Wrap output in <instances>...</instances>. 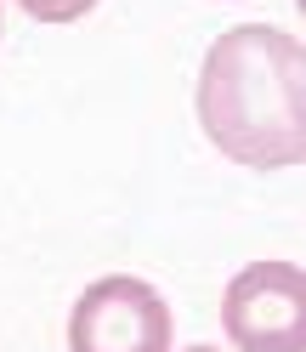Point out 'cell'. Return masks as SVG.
Masks as SVG:
<instances>
[{
	"instance_id": "5",
	"label": "cell",
	"mask_w": 306,
	"mask_h": 352,
	"mask_svg": "<svg viewBox=\"0 0 306 352\" xmlns=\"http://www.w3.org/2000/svg\"><path fill=\"white\" fill-rule=\"evenodd\" d=\"M187 352H222V346H187Z\"/></svg>"
},
{
	"instance_id": "2",
	"label": "cell",
	"mask_w": 306,
	"mask_h": 352,
	"mask_svg": "<svg viewBox=\"0 0 306 352\" xmlns=\"http://www.w3.org/2000/svg\"><path fill=\"white\" fill-rule=\"evenodd\" d=\"M170 307L148 278L108 273L69 307V352H170Z\"/></svg>"
},
{
	"instance_id": "4",
	"label": "cell",
	"mask_w": 306,
	"mask_h": 352,
	"mask_svg": "<svg viewBox=\"0 0 306 352\" xmlns=\"http://www.w3.org/2000/svg\"><path fill=\"white\" fill-rule=\"evenodd\" d=\"M29 17H40V23H74V17H85L97 6V0H17Z\"/></svg>"
},
{
	"instance_id": "1",
	"label": "cell",
	"mask_w": 306,
	"mask_h": 352,
	"mask_svg": "<svg viewBox=\"0 0 306 352\" xmlns=\"http://www.w3.org/2000/svg\"><path fill=\"white\" fill-rule=\"evenodd\" d=\"M204 137L250 170H290L301 160V40L272 23H238L210 40L199 69Z\"/></svg>"
},
{
	"instance_id": "3",
	"label": "cell",
	"mask_w": 306,
	"mask_h": 352,
	"mask_svg": "<svg viewBox=\"0 0 306 352\" xmlns=\"http://www.w3.org/2000/svg\"><path fill=\"white\" fill-rule=\"evenodd\" d=\"M222 329L238 352L306 346V278L295 261H250L222 290Z\"/></svg>"
}]
</instances>
